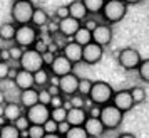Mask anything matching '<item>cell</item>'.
Instances as JSON below:
<instances>
[{"label": "cell", "mask_w": 149, "mask_h": 138, "mask_svg": "<svg viewBox=\"0 0 149 138\" xmlns=\"http://www.w3.org/2000/svg\"><path fill=\"white\" fill-rule=\"evenodd\" d=\"M137 74H139V79L144 81V83H149V59H142V62L137 68Z\"/></svg>", "instance_id": "836d02e7"}, {"label": "cell", "mask_w": 149, "mask_h": 138, "mask_svg": "<svg viewBox=\"0 0 149 138\" xmlns=\"http://www.w3.org/2000/svg\"><path fill=\"white\" fill-rule=\"evenodd\" d=\"M14 84H15V88H17L19 91H25V89H30V88H35L34 74L19 68L17 76H15V79H14Z\"/></svg>", "instance_id": "e0dca14e"}, {"label": "cell", "mask_w": 149, "mask_h": 138, "mask_svg": "<svg viewBox=\"0 0 149 138\" xmlns=\"http://www.w3.org/2000/svg\"><path fill=\"white\" fill-rule=\"evenodd\" d=\"M82 2H84V5L87 8L89 15H95L102 12V8H104L107 0H82Z\"/></svg>", "instance_id": "484cf974"}, {"label": "cell", "mask_w": 149, "mask_h": 138, "mask_svg": "<svg viewBox=\"0 0 149 138\" xmlns=\"http://www.w3.org/2000/svg\"><path fill=\"white\" fill-rule=\"evenodd\" d=\"M47 91L52 94V96H57V94H61V89H59V86H55V84H49L47 86Z\"/></svg>", "instance_id": "c3c4849f"}, {"label": "cell", "mask_w": 149, "mask_h": 138, "mask_svg": "<svg viewBox=\"0 0 149 138\" xmlns=\"http://www.w3.org/2000/svg\"><path fill=\"white\" fill-rule=\"evenodd\" d=\"M34 49L37 51V52L44 54V52H47V49H49V42H45L44 39H40V37H39V41L34 44Z\"/></svg>", "instance_id": "60d3db41"}, {"label": "cell", "mask_w": 149, "mask_h": 138, "mask_svg": "<svg viewBox=\"0 0 149 138\" xmlns=\"http://www.w3.org/2000/svg\"><path fill=\"white\" fill-rule=\"evenodd\" d=\"M2 61L10 62V52H8V49H2Z\"/></svg>", "instance_id": "f907efd6"}, {"label": "cell", "mask_w": 149, "mask_h": 138, "mask_svg": "<svg viewBox=\"0 0 149 138\" xmlns=\"http://www.w3.org/2000/svg\"><path fill=\"white\" fill-rule=\"evenodd\" d=\"M92 84H94V81H91L89 77H81L77 93H79L81 96H84V98H89V93H91V89H92Z\"/></svg>", "instance_id": "f546056e"}, {"label": "cell", "mask_w": 149, "mask_h": 138, "mask_svg": "<svg viewBox=\"0 0 149 138\" xmlns=\"http://www.w3.org/2000/svg\"><path fill=\"white\" fill-rule=\"evenodd\" d=\"M117 62L122 69L126 71H137L139 64L142 62V57L139 54V51L134 47H124L117 52Z\"/></svg>", "instance_id": "52a82bcc"}, {"label": "cell", "mask_w": 149, "mask_h": 138, "mask_svg": "<svg viewBox=\"0 0 149 138\" xmlns=\"http://www.w3.org/2000/svg\"><path fill=\"white\" fill-rule=\"evenodd\" d=\"M49 22H50V17H49L47 12H45L44 8H40V7H35L30 24H32L34 27H37V29H42V27H47Z\"/></svg>", "instance_id": "7402d4cb"}, {"label": "cell", "mask_w": 149, "mask_h": 138, "mask_svg": "<svg viewBox=\"0 0 149 138\" xmlns=\"http://www.w3.org/2000/svg\"><path fill=\"white\" fill-rule=\"evenodd\" d=\"M131 96H132V99H134V104H141L146 101V98H148V94H146V89L144 88H141V86H134V88H131Z\"/></svg>", "instance_id": "f1b7e54d"}, {"label": "cell", "mask_w": 149, "mask_h": 138, "mask_svg": "<svg viewBox=\"0 0 149 138\" xmlns=\"http://www.w3.org/2000/svg\"><path fill=\"white\" fill-rule=\"evenodd\" d=\"M0 130H2V125H0Z\"/></svg>", "instance_id": "680465c9"}, {"label": "cell", "mask_w": 149, "mask_h": 138, "mask_svg": "<svg viewBox=\"0 0 149 138\" xmlns=\"http://www.w3.org/2000/svg\"><path fill=\"white\" fill-rule=\"evenodd\" d=\"M79 81H81V77L77 76V74H74V73L59 77V89H61V94H64L65 98H70V96H74V94H77Z\"/></svg>", "instance_id": "30bf717a"}, {"label": "cell", "mask_w": 149, "mask_h": 138, "mask_svg": "<svg viewBox=\"0 0 149 138\" xmlns=\"http://www.w3.org/2000/svg\"><path fill=\"white\" fill-rule=\"evenodd\" d=\"M39 29L34 27L32 24H25V25H17V32H15L14 44L22 49H30L34 47V44L39 41Z\"/></svg>", "instance_id": "277c9868"}, {"label": "cell", "mask_w": 149, "mask_h": 138, "mask_svg": "<svg viewBox=\"0 0 149 138\" xmlns=\"http://www.w3.org/2000/svg\"><path fill=\"white\" fill-rule=\"evenodd\" d=\"M50 77H52V74H50V71H49V68H42V69H39L37 73H34L35 88H37V89H42V88H47V86H49V83H50Z\"/></svg>", "instance_id": "cb8c5ba5"}, {"label": "cell", "mask_w": 149, "mask_h": 138, "mask_svg": "<svg viewBox=\"0 0 149 138\" xmlns=\"http://www.w3.org/2000/svg\"><path fill=\"white\" fill-rule=\"evenodd\" d=\"M22 138H27V137H22Z\"/></svg>", "instance_id": "91938a15"}, {"label": "cell", "mask_w": 149, "mask_h": 138, "mask_svg": "<svg viewBox=\"0 0 149 138\" xmlns=\"http://www.w3.org/2000/svg\"><path fill=\"white\" fill-rule=\"evenodd\" d=\"M0 138H22V133L17 130V126L14 123H5L2 125Z\"/></svg>", "instance_id": "4316f807"}, {"label": "cell", "mask_w": 149, "mask_h": 138, "mask_svg": "<svg viewBox=\"0 0 149 138\" xmlns=\"http://www.w3.org/2000/svg\"><path fill=\"white\" fill-rule=\"evenodd\" d=\"M102 56H104V47H101L95 42H91L82 49V62H86L89 66L97 64L102 59Z\"/></svg>", "instance_id": "4fadbf2b"}, {"label": "cell", "mask_w": 149, "mask_h": 138, "mask_svg": "<svg viewBox=\"0 0 149 138\" xmlns=\"http://www.w3.org/2000/svg\"><path fill=\"white\" fill-rule=\"evenodd\" d=\"M34 10L35 5L32 4V0H14V4L10 7V19L15 25L30 24Z\"/></svg>", "instance_id": "6da1fadb"}, {"label": "cell", "mask_w": 149, "mask_h": 138, "mask_svg": "<svg viewBox=\"0 0 149 138\" xmlns=\"http://www.w3.org/2000/svg\"><path fill=\"white\" fill-rule=\"evenodd\" d=\"M47 30H49V34H57V32H59V20H50L49 22Z\"/></svg>", "instance_id": "7dc6e473"}, {"label": "cell", "mask_w": 149, "mask_h": 138, "mask_svg": "<svg viewBox=\"0 0 149 138\" xmlns=\"http://www.w3.org/2000/svg\"><path fill=\"white\" fill-rule=\"evenodd\" d=\"M3 116V104H0V118Z\"/></svg>", "instance_id": "9f6ffc18"}, {"label": "cell", "mask_w": 149, "mask_h": 138, "mask_svg": "<svg viewBox=\"0 0 149 138\" xmlns=\"http://www.w3.org/2000/svg\"><path fill=\"white\" fill-rule=\"evenodd\" d=\"M67 103L70 104V108H86L87 104H92L91 101H89V98L81 96L79 93H77V94H74V96L67 98Z\"/></svg>", "instance_id": "83f0119b"}, {"label": "cell", "mask_w": 149, "mask_h": 138, "mask_svg": "<svg viewBox=\"0 0 149 138\" xmlns=\"http://www.w3.org/2000/svg\"><path fill=\"white\" fill-rule=\"evenodd\" d=\"M82 46H79L77 42H74V41H69V42H65L64 46H62V49H61V54L62 56H65L69 61L72 62V64H79V62H82Z\"/></svg>", "instance_id": "5bb4252c"}, {"label": "cell", "mask_w": 149, "mask_h": 138, "mask_svg": "<svg viewBox=\"0 0 149 138\" xmlns=\"http://www.w3.org/2000/svg\"><path fill=\"white\" fill-rule=\"evenodd\" d=\"M15 32H17V25L14 22H3L0 25V41L3 42H14L15 39Z\"/></svg>", "instance_id": "603a6c76"}, {"label": "cell", "mask_w": 149, "mask_h": 138, "mask_svg": "<svg viewBox=\"0 0 149 138\" xmlns=\"http://www.w3.org/2000/svg\"><path fill=\"white\" fill-rule=\"evenodd\" d=\"M112 37H114L112 27H111L109 24H104V22H101V24L92 30V42L99 44L101 47H107L109 44L112 42Z\"/></svg>", "instance_id": "8fae6325"}, {"label": "cell", "mask_w": 149, "mask_h": 138, "mask_svg": "<svg viewBox=\"0 0 149 138\" xmlns=\"http://www.w3.org/2000/svg\"><path fill=\"white\" fill-rule=\"evenodd\" d=\"M67 17H70V14H69V5H61V7L55 8V19L57 20L67 19Z\"/></svg>", "instance_id": "f35d334b"}, {"label": "cell", "mask_w": 149, "mask_h": 138, "mask_svg": "<svg viewBox=\"0 0 149 138\" xmlns=\"http://www.w3.org/2000/svg\"><path fill=\"white\" fill-rule=\"evenodd\" d=\"M69 130H70V125H69L67 121H62V123H59V126H57V133H59L61 137H64Z\"/></svg>", "instance_id": "bcb514c9"}, {"label": "cell", "mask_w": 149, "mask_h": 138, "mask_svg": "<svg viewBox=\"0 0 149 138\" xmlns=\"http://www.w3.org/2000/svg\"><path fill=\"white\" fill-rule=\"evenodd\" d=\"M117 138H136V137L132 135V133H121Z\"/></svg>", "instance_id": "11a10c76"}, {"label": "cell", "mask_w": 149, "mask_h": 138, "mask_svg": "<svg viewBox=\"0 0 149 138\" xmlns=\"http://www.w3.org/2000/svg\"><path fill=\"white\" fill-rule=\"evenodd\" d=\"M19 103L24 110H27L30 106L39 103V89L37 88H30V89H25V91H20L19 94Z\"/></svg>", "instance_id": "ffe728a7"}, {"label": "cell", "mask_w": 149, "mask_h": 138, "mask_svg": "<svg viewBox=\"0 0 149 138\" xmlns=\"http://www.w3.org/2000/svg\"><path fill=\"white\" fill-rule=\"evenodd\" d=\"M72 41L77 42L79 46H82V47H86L87 44H91L92 42V32L89 30V29H86L84 25H81V29L75 32V35L72 37Z\"/></svg>", "instance_id": "d4e9b609"}, {"label": "cell", "mask_w": 149, "mask_h": 138, "mask_svg": "<svg viewBox=\"0 0 149 138\" xmlns=\"http://www.w3.org/2000/svg\"><path fill=\"white\" fill-rule=\"evenodd\" d=\"M24 51L25 49H22V47H19V46H12V47H8V52H10V61H15V62H19L20 61V57H22V54H24Z\"/></svg>", "instance_id": "8d00e7d4"}, {"label": "cell", "mask_w": 149, "mask_h": 138, "mask_svg": "<svg viewBox=\"0 0 149 138\" xmlns=\"http://www.w3.org/2000/svg\"><path fill=\"white\" fill-rule=\"evenodd\" d=\"M14 125L17 126V130H19V131L22 133V137H24V135L27 133V130L30 128V121H29V118L25 116V113H24V115H22L20 118H17Z\"/></svg>", "instance_id": "e575fe53"}, {"label": "cell", "mask_w": 149, "mask_h": 138, "mask_svg": "<svg viewBox=\"0 0 149 138\" xmlns=\"http://www.w3.org/2000/svg\"><path fill=\"white\" fill-rule=\"evenodd\" d=\"M126 14H127V5L122 0H107L101 12V17L104 24L112 25V24L121 22L126 17Z\"/></svg>", "instance_id": "7a4b0ae2"}, {"label": "cell", "mask_w": 149, "mask_h": 138, "mask_svg": "<svg viewBox=\"0 0 149 138\" xmlns=\"http://www.w3.org/2000/svg\"><path fill=\"white\" fill-rule=\"evenodd\" d=\"M67 108L65 106H62V108H54V110H50V118L57 121V123H62V121H67Z\"/></svg>", "instance_id": "4dcf8cb0"}, {"label": "cell", "mask_w": 149, "mask_h": 138, "mask_svg": "<svg viewBox=\"0 0 149 138\" xmlns=\"http://www.w3.org/2000/svg\"><path fill=\"white\" fill-rule=\"evenodd\" d=\"M49 71H50V74H52V76L62 77V76H65V74L74 73V64L69 61L65 56L57 54V56H55V59H54V62L49 66Z\"/></svg>", "instance_id": "9c48e42d"}, {"label": "cell", "mask_w": 149, "mask_h": 138, "mask_svg": "<svg viewBox=\"0 0 149 138\" xmlns=\"http://www.w3.org/2000/svg\"><path fill=\"white\" fill-rule=\"evenodd\" d=\"M99 24H101V22H97V20H95V19H91V17H87L86 20L82 22V25H84V27H86V29H89L91 32H92V30H94V29L97 27Z\"/></svg>", "instance_id": "ee69618b"}, {"label": "cell", "mask_w": 149, "mask_h": 138, "mask_svg": "<svg viewBox=\"0 0 149 138\" xmlns=\"http://www.w3.org/2000/svg\"><path fill=\"white\" fill-rule=\"evenodd\" d=\"M0 62H2V49H0Z\"/></svg>", "instance_id": "6f0895ef"}, {"label": "cell", "mask_w": 149, "mask_h": 138, "mask_svg": "<svg viewBox=\"0 0 149 138\" xmlns=\"http://www.w3.org/2000/svg\"><path fill=\"white\" fill-rule=\"evenodd\" d=\"M7 103V96H5V91L0 89V104H5Z\"/></svg>", "instance_id": "f5cc1de1"}, {"label": "cell", "mask_w": 149, "mask_h": 138, "mask_svg": "<svg viewBox=\"0 0 149 138\" xmlns=\"http://www.w3.org/2000/svg\"><path fill=\"white\" fill-rule=\"evenodd\" d=\"M19 68L24 69V71H29V73H37L39 69L45 68L44 66V59H42V54L37 52L34 47L25 49L24 54H22L20 61H19Z\"/></svg>", "instance_id": "8992f818"}, {"label": "cell", "mask_w": 149, "mask_h": 138, "mask_svg": "<svg viewBox=\"0 0 149 138\" xmlns=\"http://www.w3.org/2000/svg\"><path fill=\"white\" fill-rule=\"evenodd\" d=\"M82 22L75 20V19H72V17H67V19H62V20H59V34L62 35V37H67V39H72L75 35V32L81 29Z\"/></svg>", "instance_id": "9a60e30c"}, {"label": "cell", "mask_w": 149, "mask_h": 138, "mask_svg": "<svg viewBox=\"0 0 149 138\" xmlns=\"http://www.w3.org/2000/svg\"><path fill=\"white\" fill-rule=\"evenodd\" d=\"M55 56H57V54H52L50 51H47V52H44V54H42V59H44V66H45V68H49V66L54 62Z\"/></svg>", "instance_id": "f6af8a7d"}, {"label": "cell", "mask_w": 149, "mask_h": 138, "mask_svg": "<svg viewBox=\"0 0 149 138\" xmlns=\"http://www.w3.org/2000/svg\"><path fill=\"white\" fill-rule=\"evenodd\" d=\"M42 126H44V131H45V133H57V126H59V123L54 121L52 118H49Z\"/></svg>", "instance_id": "ab89813d"}, {"label": "cell", "mask_w": 149, "mask_h": 138, "mask_svg": "<svg viewBox=\"0 0 149 138\" xmlns=\"http://www.w3.org/2000/svg\"><path fill=\"white\" fill-rule=\"evenodd\" d=\"M24 137H27V138H44L45 137L44 126H42V125H30V128L27 130V133H25Z\"/></svg>", "instance_id": "d6a6232c"}, {"label": "cell", "mask_w": 149, "mask_h": 138, "mask_svg": "<svg viewBox=\"0 0 149 138\" xmlns=\"http://www.w3.org/2000/svg\"><path fill=\"white\" fill-rule=\"evenodd\" d=\"M65 101H67V98L64 96V94H57V96H52V99H50V104H49V108H50V110H54V108H62V106H65Z\"/></svg>", "instance_id": "d590c367"}, {"label": "cell", "mask_w": 149, "mask_h": 138, "mask_svg": "<svg viewBox=\"0 0 149 138\" xmlns=\"http://www.w3.org/2000/svg\"><path fill=\"white\" fill-rule=\"evenodd\" d=\"M64 138H89V135L84 130V126H70V130L64 135Z\"/></svg>", "instance_id": "1f68e13d"}, {"label": "cell", "mask_w": 149, "mask_h": 138, "mask_svg": "<svg viewBox=\"0 0 149 138\" xmlns=\"http://www.w3.org/2000/svg\"><path fill=\"white\" fill-rule=\"evenodd\" d=\"M99 118H101L102 125L106 126V130H116L121 126L122 120H124V113L121 110H117L112 103H109L101 108V116Z\"/></svg>", "instance_id": "5b68a950"}, {"label": "cell", "mask_w": 149, "mask_h": 138, "mask_svg": "<svg viewBox=\"0 0 149 138\" xmlns=\"http://www.w3.org/2000/svg\"><path fill=\"white\" fill-rule=\"evenodd\" d=\"M84 130L87 131L89 138H101L104 133H106V126L102 125L101 118H92L89 116L86 120V123H84Z\"/></svg>", "instance_id": "2e32d148"}, {"label": "cell", "mask_w": 149, "mask_h": 138, "mask_svg": "<svg viewBox=\"0 0 149 138\" xmlns=\"http://www.w3.org/2000/svg\"><path fill=\"white\" fill-rule=\"evenodd\" d=\"M87 118L89 115L86 108H69L67 111V123L70 126H84Z\"/></svg>", "instance_id": "d6986e66"}, {"label": "cell", "mask_w": 149, "mask_h": 138, "mask_svg": "<svg viewBox=\"0 0 149 138\" xmlns=\"http://www.w3.org/2000/svg\"><path fill=\"white\" fill-rule=\"evenodd\" d=\"M50 99H52V94L47 91V88H42V89H39V103L49 106V104H50Z\"/></svg>", "instance_id": "74e56055"}, {"label": "cell", "mask_w": 149, "mask_h": 138, "mask_svg": "<svg viewBox=\"0 0 149 138\" xmlns=\"http://www.w3.org/2000/svg\"><path fill=\"white\" fill-rule=\"evenodd\" d=\"M69 14H70L72 19H75V20H79V22H84L89 17V12L82 0H72L69 4Z\"/></svg>", "instance_id": "44dd1931"}, {"label": "cell", "mask_w": 149, "mask_h": 138, "mask_svg": "<svg viewBox=\"0 0 149 138\" xmlns=\"http://www.w3.org/2000/svg\"><path fill=\"white\" fill-rule=\"evenodd\" d=\"M17 71H19V68H14V66H10V71H8V77H7V79L14 81L15 76H17Z\"/></svg>", "instance_id": "681fc988"}, {"label": "cell", "mask_w": 149, "mask_h": 138, "mask_svg": "<svg viewBox=\"0 0 149 138\" xmlns=\"http://www.w3.org/2000/svg\"><path fill=\"white\" fill-rule=\"evenodd\" d=\"M25 116L29 118L30 125H44L50 118V108L45 104L37 103L25 110Z\"/></svg>", "instance_id": "ba28073f"}, {"label": "cell", "mask_w": 149, "mask_h": 138, "mask_svg": "<svg viewBox=\"0 0 149 138\" xmlns=\"http://www.w3.org/2000/svg\"><path fill=\"white\" fill-rule=\"evenodd\" d=\"M116 91L112 89V86L106 81H94L92 84V89L89 93V101L92 104H97V106H106L112 101V96H114Z\"/></svg>", "instance_id": "3957f363"}, {"label": "cell", "mask_w": 149, "mask_h": 138, "mask_svg": "<svg viewBox=\"0 0 149 138\" xmlns=\"http://www.w3.org/2000/svg\"><path fill=\"white\" fill-rule=\"evenodd\" d=\"M101 108L102 106H97V104H89L87 108V115L92 118H99L101 116Z\"/></svg>", "instance_id": "7bdbcfd3"}, {"label": "cell", "mask_w": 149, "mask_h": 138, "mask_svg": "<svg viewBox=\"0 0 149 138\" xmlns=\"http://www.w3.org/2000/svg\"><path fill=\"white\" fill-rule=\"evenodd\" d=\"M122 2L129 7V5H137V4H141L142 0H122Z\"/></svg>", "instance_id": "816d5d0a"}, {"label": "cell", "mask_w": 149, "mask_h": 138, "mask_svg": "<svg viewBox=\"0 0 149 138\" xmlns=\"http://www.w3.org/2000/svg\"><path fill=\"white\" fill-rule=\"evenodd\" d=\"M25 113V110L20 106L19 101H7L3 104V118L7 123H15L17 118H20Z\"/></svg>", "instance_id": "ac0fdd59"}, {"label": "cell", "mask_w": 149, "mask_h": 138, "mask_svg": "<svg viewBox=\"0 0 149 138\" xmlns=\"http://www.w3.org/2000/svg\"><path fill=\"white\" fill-rule=\"evenodd\" d=\"M8 71H10V64L8 62H0V81L7 79L8 77Z\"/></svg>", "instance_id": "b9f144b4"}, {"label": "cell", "mask_w": 149, "mask_h": 138, "mask_svg": "<svg viewBox=\"0 0 149 138\" xmlns=\"http://www.w3.org/2000/svg\"><path fill=\"white\" fill-rule=\"evenodd\" d=\"M111 103L114 104L117 110H121L122 113H127L134 108V99L131 96V91L129 89H121V91H116L114 96H112V101Z\"/></svg>", "instance_id": "7c38bea8"}, {"label": "cell", "mask_w": 149, "mask_h": 138, "mask_svg": "<svg viewBox=\"0 0 149 138\" xmlns=\"http://www.w3.org/2000/svg\"><path fill=\"white\" fill-rule=\"evenodd\" d=\"M44 138H64V137H61L59 133H45V137Z\"/></svg>", "instance_id": "db71d44e"}]
</instances>
